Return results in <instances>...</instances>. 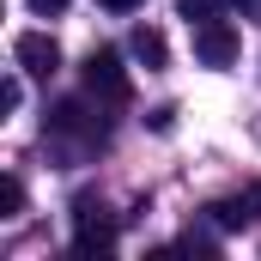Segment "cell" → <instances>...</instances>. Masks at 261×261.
<instances>
[{
	"label": "cell",
	"instance_id": "6da1fadb",
	"mask_svg": "<svg viewBox=\"0 0 261 261\" xmlns=\"http://www.w3.org/2000/svg\"><path fill=\"white\" fill-rule=\"evenodd\" d=\"M43 134H49V140H61V146H79V152L103 146V122H97V110H91L85 97H61V103L49 110Z\"/></svg>",
	"mask_w": 261,
	"mask_h": 261
},
{
	"label": "cell",
	"instance_id": "7a4b0ae2",
	"mask_svg": "<svg viewBox=\"0 0 261 261\" xmlns=\"http://www.w3.org/2000/svg\"><path fill=\"white\" fill-rule=\"evenodd\" d=\"M110 249H116V219L91 195H79L73 200V255H110Z\"/></svg>",
	"mask_w": 261,
	"mask_h": 261
},
{
	"label": "cell",
	"instance_id": "3957f363",
	"mask_svg": "<svg viewBox=\"0 0 261 261\" xmlns=\"http://www.w3.org/2000/svg\"><path fill=\"white\" fill-rule=\"evenodd\" d=\"M79 79H85L91 97H103V103H128V73H122V55H116V49H91L85 67H79Z\"/></svg>",
	"mask_w": 261,
	"mask_h": 261
},
{
	"label": "cell",
	"instance_id": "277c9868",
	"mask_svg": "<svg viewBox=\"0 0 261 261\" xmlns=\"http://www.w3.org/2000/svg\"><path fill=\"white\" fill-rule=\"evenodd\" d=\"M237 31L225 24V18H213V24H195V61L200 67H231L237 61Z\"/></svg>",
	"mask_w": 261,
	"mask_h": 261
},
{
	"label": "cell",
	"instance_id": "5b68a950",
	"mask_svg": "<svg viewBox=\"0 0 261 261\" xmlns=\"http://www.w3.org/2000/svg\"><path fill=\"white\" fill-rule=\"evenodd\" d=\"M12 55H18V67H24V73H37V79H49V73L61 67V43H55L49 31H24V37L12 43Z\"/></svg>",
	"mask_w": 261,
	"mask_h": 261
},
{
	"label": "cell",
	"instance_id": "8992f818",
	"mask_svg": "<svg viewBox=\"0 0 261 261\" xmlns=\"http://www.w3.org/2000/svg\"><path fill=\"white\" fill-rule=\"evenodd\" d=\"M249 219H255L249 195H231V200H213V206H206V225H213V231H243Z\"/></svg>",
	"mask_w": 261,
	"mask_h": 261
},
{
	"label": "cell",
	"instance_id": "52a82bcc",
	"mask_svg": "<svg viewBox=\"0 0 261 261\" xmlns=\"http://www.w3.org/2000/svg\"><path fill=\"white\" fill-rule=\"evenodd\" d=\"M128 49H134V61H146V67H164V61H170V43H164V31H152V24L134 31Z\"/></svg>",
	"mask_w": 261,
	"mask_h": 261
},
{
	"label": "cell",
	"instance_id": "ba28073f",
	"mask_svg": "<svg viewBox=\"0 0 261 261\" xmlns=\"http://www.w3.org/2000/svg\"><path fill=\"white\" fill-rule=\"evenodd\" d=\"M219 12H225V0H176V18H189V31L195 24H213Z\"/></svg>",
	"mask_w": 261,
	"mask_h": 261
},
{
	"label": "cell",
	"instance_id": "9c48e42d",
	"mask_svg": "<svg viewBox=\"0 0 261 261\" xmlns=\"http://www.w3.org/2000/svg\"><path fill=\"white\" fill-rule=\"evenodd\" d=\"M18 213H24V182L6 176V182H0V219H18Z\"/></svg>",
	"mask_w": 261,
	"mask_h": 261
},
{
	"label": "cell",
	"instance_id": "30bf717a",
	"mask_svg": "<svg viewBox=\"0 0 261 261\" xmlns=\"http://www.w3.org/2000/svg\"><path fill=\"white\" fill-rule=\"evenodd\" d=\"M18 103H24V85H18V79H12V73H6V85H0V110H6V116H12V110H18Z\"/></svg>",
	"mask_w": 261,
	"mask_h": 261
},
{
	"label": "cell",
	"instance_id": "8fae6325",
	"mask_svg": "<svg viewBox=\"0 0 261 261\" xmlns=\"http://www.w3.org/2000/svg\"><path fill=\"white\" fill-rule=\"evenodd\" d=\"M24 6H31L37 18H61V12H67V6H73V0H24Z\"/></svg>",
	"mask_w": 261,
	"mask_h": 261
},
{
	"label": "cell",
	"instance_id": "7c38bea8",
	"mask_svg": "<svg viewBox=\"0 0 261 261\" xmlns=\"http://www.w3.org/2000/svg\"><path fill=\"white\" fill-rule=\"evenodd\" d=\"M146 122H152V134H170V122H176V110H170V103H164V110H152V116H146Z\"/></svg>",
	"mask_w": 261,
	"mask_h": 261
},
{
	"label": "cell",
	"instance_id": "4fadbf2b",
	"mask_svg": "<svg viewBox=\"0 0 261 261\" xmlns=\"http://www.w3.org/2000/svg\"><path fill=\"white\" fill-rule=\"evenodd\" d=\"M231 6H237V12H243L249 24H261V0H231Z\"/></svg>",
	"mask_w": 261,
	"mask_h": 261
},
{
	"label": "cell",
	"instance_id": "5bb4252c",
	"mask_svg": "<svg viewBox=\"0 0 261 261\" xmlns=\"http://www.w3.org/2000/svg\"><path fill=\"white\" fill-rule=\"evenodd\" d=\"M103 12H134V6H146V0H97Z\"/></svg>",
	"mask_w": 261,
	"mask_h": 261
},
{
	"label": "cell",
	"instance_id": "9a60e30c",
	"mask_svg": "<svg viewBox=\"0 0 261 261\" xmlns=\"http://www.w3.org/2000/svg\"><path fill=\"white\" fill-rule=\"evenodd\" d=\"M243 195H249V206H255V213H261V176H255V182H249V189H243Z\"/></svg>",
	"mask_w": 261,
	"mask_h": 261
}]
</instances>
